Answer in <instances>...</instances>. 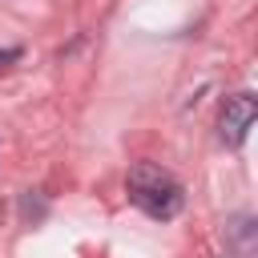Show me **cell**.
<instances>
[{"label":"cell","mask_w":258,"mask_h":258,"mask_svg":"<svg viewBox=\"0 0 258 258\" xmlns=\"http://www.w3.org/2000/svg\"><path fill=\"white\" fill-rule=\"evenodd\" d=\"M125 189H129V202H133L141 214L161 218V222L173 218V214L181 210V202H185L181 181H177L169 169L153 165V161H137V165L129 169V177H125Z\"/></svg>","instance_id":"cell-1"},{"label":"cell","mask_w":258,"mask_h":258,"mask_svg":"<svg viewBox=\"0 0 258 258\" xmlns=\"http://www.w3.org/2000/svg\"><path fill=\"white\" fill-rule=\"evenodd\" d=\"M254 113H258V101H254V93H238V97H230L226 101V109H222V117H218V137L226 141V145H242L246 141V133H250V125H254Z\"/></svg>","instance_id":"cell-2"},{"label":"cell","mask_w":258,"mask_h":258,"mask_svg":"<svg viewBox=\"0 0 258 258\" xmlns=\"http://www.w3.org/2000/svg\"><path fill=\"white\" fill-rule=\"evenodd\" d=\"M8 60H20V48H4V52H0V69H4Z\"/></svg>","instance_id":"cell-3"}]
</instances>
